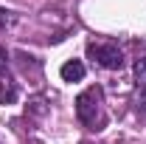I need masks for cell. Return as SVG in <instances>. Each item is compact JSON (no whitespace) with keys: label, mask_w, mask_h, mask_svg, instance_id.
<instances>
[{"label":"cell","mask_w":146,"mask_h":144,"mask_svg":"<svg viewBox=\"0 0 146 144\" xmlns=\"http://www.w3.org/2000/svg\"><path fill=\"white\" fill-rule=\"evenodd\" d=\"M76 116L82 124L93 127V130H101L104 124V113H101V88H87L84 93H79L76 99Z\"/></svg>","instance_id":"cell-1"},{"label":"cell","mask_w":146,"mask_h":144,"mask_svg":"<svg viewBox=\"0 0 146 144\" xmlns=\"http://www.w3.org/2000/svg\"><path fill=\"white\" fill-rule=\"evenodd\" d=\"M87 57L96 65L107 68V71H121L124 68V51L118 45H96V42H90L87 45Z\"/></svg>","instance_id":"cell-2"},{"label":"cell","mask_w":146,"mask_h":144,"mask_svg":"<svg viewBox=\"0 0 146 144\" xmlns=\"http://www.w3.org/2000/svg\"><path fill=\"white\" fill-rule=\"evenodd\" d=\"M59 73H62L65 82H79V79H84V65H82L79 59H68Z\"/></svg>","instance_id":"cell-3"},{"label":"cell","mask_w":146,"mask_h":144,"mask_svg":"<svg viewBox=\"0 0 146 144\" xmlns=\"http://www.w3.org/2000/svg\"><path fill=\"white\" fill-rule=\"evenodd\" d=\"M11 102H17V88L0 82V105H11Z\"/></svg>","instance_id":"cell-4"},{"label":"cell","mask_w":146,"mask_h":144,"mask_svg":"<svg viewBox=\"0 0 146 144\" xmlns=\"http://www.w3.org/2000/svg\"><path fill=\"white\" fill-rule=\"evenodd\" d=\"M135 79H138V82H146V57L135 62Z\"/></svg>","instance_id":"cell-5"},{"label":"cell","mask_w":146,"mask_h":144,"mask_svg":"<svg viewBox=\"0 0 146 144\" xmlns=\"http://www.w3.org/2000/svg\"><path fill=\"white\" fill-rule=\"evenodd\" d=\"M138 113L146 119V88H141V93H138Z\"/></svg>","instance_id":"cell-6"},{"label":"cell","mask_w":146,"mask_h":144,"mask_svg":"<svg viewBox=\"0 0 146 144\" xmlns=\"http://www.w3.org/2000/svg\"><path fill=\"white\" fill-rule=\"evenodd\" d=\"M9 71V51L0 45V73H6Z\"/></svg>","instance_id":"cell-7"}]
</instances>
